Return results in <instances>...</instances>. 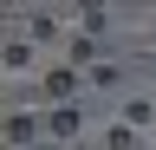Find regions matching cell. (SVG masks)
Instances as JSON below:
<instances>
[{
    "label": "cell",
    "mask_w": 156,
    "mask_h": 150,
    "mask_svg": "<svg viewBox=\"0 0 156 150\" xmlns=\"http://www.w3.org/2000/svg\"><path fill=\"white\" fill-rule=\"evenodd\" d=\"M78 91V72H46V98H72Z\"/></svg>",
    "instance_id": "cell-1"
},
{
    "label": "cell",
    "mask_w": 156,
    "mask_h": 150,
    "mask_svg": "<svg viewBox=\"0 0 156 150\" xmlns=\"http://www.w3.org/2000/svg\"><path fill=\"white\" fill-rule=\"evenodd\" d=\"M52 137H78V111H72V104L52 111Z\"/></svg>",
    "instance_id": "cell-2"
},
{
    "label": "cell",
    "mask_w": 156,
    "mask_h": 150,
    "mask_svg": "<svg viewBox=\"0 0 156 150\" xmlns=\"http://www.w3.org/2000/svg\"><path fill=\"white\" fill-rule=\"evenodd\" d=\"M104 144H111V150H136V137H130V124H117V130H104Z\"/></svg>",
    "instance_id": "cell-3"
},
{
    "label": "cell",
    "mask_w": 156,
    "mask_h": 150,
    "mask_svg": "<svg viewBox=\"0 0 156 150\" xmlns=\"http://www.w3.org/2000/svg\"><path fill=\"white\" fill-rule=\"evenodd\" d=\"M78 13H85V26H98L104 20V0H78Z\"/></svg>",
    "instance_id": "cell-4"
}]
</instances>
